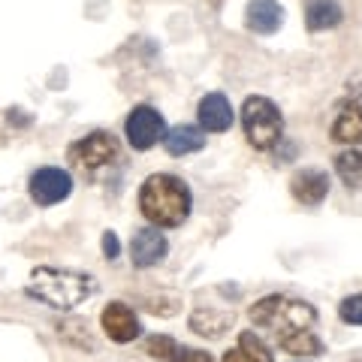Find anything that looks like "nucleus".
<instances>
[{
	"mask_svg": "<svg viewBox=\"0 0 362 362\" xmlns=\"http://www.w3.org/2000/svg\"><path fill=\"white\" fill-rule=\"evenodd\" d=\"M139 211L157 230H175L181 226L190 211H194V194L187 181H181L173 173H154L142 181L139 187Z\"/></svg>",
	"mask_w": 362,
	"mask_h": 362,
	"instance_id": "nucleus-1",
	"label": "nucleus"
},
{
	"mask_svg": "<svg viewBox=\"0 0 362 362\" xmlns=\"http://www.w3.org/2000/svg\"><path fill=\"white\" fill-rule=\"evenodd\" d=\"M25 293L30 299L49 305L54 311L70 314L97 293V278L88 275V272H76V269L37 266L30 272Z\"/></svg>",
	"mask_w": 362,
	"mask_h": 362,
	"instance_id": "nucleus-2",
	"label": "nucleus"
},
{
	"mask_svg": "<svg viewBox=\"0 0 362 362\" xmlns=\"http://www.w3.org/2000/svg\"><path fill=\"white\" fill-rule=\"evenodd\" d=\"M247 317H251L254 326L275 335V341L296 332H314L317 320H320V314H317L311 302L284 296V293H269V296L257 299L247 308Z\"/></svg>",
	"mask_w": 362,
	"mask_h": 362,
	"instance_id": "nucleus-3",
	"label": "nucleus"
},
{
	"mask_svg": "<svg viewBox=\"0 0 362 362\" xmlns=\"http://www.w3.org/2000/svg\"><path fill=\"white\" fill-rule=\"evenodd\" d=\"M242 130L247 145H254L257 151L275 148L284 136V115H281L278 103H272L263 94L247 97L242 106Z\"/></svg>",
	"mask_w": 362,
	"mask_h": 362,
	"instance_id": "nucleus-4",
	"label": "nucleus"
},
{
	"mask_svg": "<svg viewBox=\"0 0 362 362\" xmlns=\"http://www.w3.org/2000/svg\"><path fill=\"white\" fill-rule=\"evenodd\" d=\"M66 157H70L73 169H78V173H85V175H94L97 169H103V166L118 160L121 142H118L115 133L94 130V133H88L85 139H76L70 145V151H66Z\"/></svg>",
	"mask_w": 362,
	"mask_h": 362,
	"instance_id": "nucleus-5",
	"label": "nucleus"
},
{
	"mask_svg": "<svg viewBox=\"0 0 362 362\" xmlns=\"http://www.w3.org/2000/svg\"><path fill=\"white\" fill-rule=\"evenodd\" d=\"M124 133H127V142H130V148L136 151H148L154 148L157 142H163L166 139V118L157 112L154 106L148 103H142V106H136L127 121H124Z\"/></svg>",
	"mask_w": 362,
	"mask_h": 362,
	"instance_id": "nucleus-6",
	"label": "nucleus"
},
{
	"mask_svg": "<svg viewBox=\"0 0 362 362\" xmlns=\"http://www.w3.org/2000/svg\"><path fill=\"white\" fill-rule=\"evenodd\" d=\"M28 194L40 209L58 206L73 194V175L61 166H40L28 181Z\"/></svg>",
	"mask_w": 362,
	"mask_h": 362,
	"instance_id": "nucleus-7",
	"label": "nucleus"
},
{
	"mask_svg": "<svg viewBox=\"0 0 362 362\" xmlns=\"http://www.w3.org/2000/svg\"><path fill=\"white\" fill-rule=\"evenodd\" d=\"M100 326H103L109 341H115V344H133L136 338H142L139 317H136V311L121 299H112L103 305V311H100Z\"/></svg>",
	"mask_w": 362,
	"mask_h": 362,
	"instance_id": "nucleus-8",
	"label": "nucleus"
},
{
	"mask_svg": "<svg viewBox=\"0 0 362 362\" xmlns=\"http://www.w3.org/2000/svg\"><path fill=\"white\" fill-rule=\"evenodd\" d=\"M169 254V239L157 226H142L130 239V263L136 269H154L160 266Z\"/></svg>",
	"mask_w": 362,
	"mask_h": 362,
	"instance_id": "nucleus-9",
	"label": "nucleus"
},
{
	"mask_svg": "<svg viewBox=\"0 0 362 362\" xmlns=\"http://www.w3.org/2000/svg\"><path fill=\"white\" fill-rule=\"evenodd\" d=\"M142 350H145V356L157 362H218L209 350L181 344L173 335H148L142 341Z\"/></svg>",
	"mask_w": 362,
	"mask_h": 362,
	"instance_id": "nucleus-10",
	"label": "nucleus"
},
{
	"mask_svg": "<svg viewBox=\"0 0 362 362\" xmlns=\"http://www.w3.org/2000/svg\"><path fill=\"white\" fill-rule=\"evenodd\" d=\"M290 194L302 206H320V202L329 197V175L317 166H305L296 169L290 178Z\"/></svg>",
	"mask_w": 362,
	"mask_h": 362,
	"instance_id": "nucleus-11",
	"label": "nucleus"
},
{
	"mask_svg": "<svg viewBox=\"0 0 362 362\" xmlns=\"http://www.w3.org/2000/svg\"><path fill=\"white\" fill-rule=\"evenodd\" d=\"M233 106L230 100H226V94H221V90H211V94H206L199 100L197 106V121L199 127L206 133H223L233 127Z\"/></svg>",
	"mask_w": 362,
	"mask_h": 362,
	"instance_id": "nucleus-12",
	"label": "nucleus"
},
{
	"mask_svg": "<svg viewBox=\"0 0 362 362\" xmlns=\"http://www.w3.org/2000/svg\"><path fill=\"white\" fill-rule=\"evenodd\" d=\"M284 25V6L278 0H251L245 9V28L259 33V37H269Z\"/></svg>",
	"mask_w": 362,
	"mask_h": 362,
	"instance_id": "nucleus-13",
	"label": "nucleus"
},
{
	"mask_svg": "<svg viewBox=\"0 0 362 362\" xmlns=\"http://www.w3.org/2000/svg\"><path fill=\"white\" fill-rule=\"evenodd\" d=\"M233 323H235V314L233 311H218V308H197L187 317L190 332L199 335V338H209V341L223 338L233 329Z\"/></svg>",
	"mask_w": 362,
	"mask_h": 362,
	"instance_id": "nucleus-14",
	"label": "nucleus"
},
{
	"mask_svg": "<svg viewBox=\"0 0 362 362\" xmlns=\"http://www.w3.org/2000/svg\"><path fill=\"white\" fill-rule=\"evenodd\" d=\"M332 142L338 145H359L362 142V100H347L338 106L332 121Z\"/></svg>",
	"mask_w": 362,
	"mask_h": 362,
	"instance_id": "nucleus-15",
	"label": "nucleus"
},
{
	"mask_svg": "<svg viewBox=\"0 0 362 362\" xmlns=\"http://www.w3.org/2000/svg\"><path fill=\"white\" fill-rule=\"evenodd\" d=\"M221 362H275V354H272V347L254 329H245L239 332L235 347L226 350Z\"/></svg>",
	"mask_w": 362,
	"mask_h": 362,
	"instance_id": "nucleus-16",
	"label": "nucleus"
},
{
	"mask_svg": "<svg viewBox=\"0 0 362 362\" xmlns=\"http://www.w3.org/2000/svg\"><path fill=\"white\" fill-rule=\"evenodd\" d=\"M166 151L173 157H187V154H197L206 148V130L199 127V124H178L166 133Z\"/></svg>",
	"mask_w": 362,
	"mask_h": 362,
	"instance_id": "nucleus-17",
	"label": "nucleus"
},
{
	"mask_svg": "<svg viewBox=\"0 0 362 362\" xmlns=\"http://www.w3.org/2000/svg\"><path fill=\"white\" fill-rule=\"evenodd\" d=\"M344 18V9L338 0H311L305 6V25H308L311 33H320V30H332L341 25Z\"/></svg>",
	"mask_w": 362,
	"mask_h": 362,
	"instance_id": "nucleus-18",
	"label": "nucleus"
},
{
	"mask_svg": "<svg viewBox=\"0 0 362 362\" xmlns=\"http://www.w3.org/2000/svg\"><path fill=\"white\" fill-rule=\"evenodd\" d=\"M284 354L290 356H299V359H317L326 354V344L317 332H296V335H287V338H278L275 341Z\"/></svg>",
	"mask_w": 362,
	"mask_h": 362,
	"instance_id": "nucleus-19",
	"label": "nucleus"
},
{
	"mask_svg": "<svg viewBox=\"0 0 362 362\" xmlns=\"http://www.w3.org/2000/svg\"><path fill=\"white\" fill-rule=\"evenodd\" d=\"M335 173L347 187H362V142L335 154Z\"/></svg>",
	"mask_w": 362,
	"mask_h": 362,
	"instance_id": "nucleus-20",
	"label": "nucleus"
},
{
	"mask_svg": "<svg viewBox=\"0 0 362 362\" xmlns=\"http://www.w3.org/2000/svg\"><path fill=\"white\" fill-rule=\"evenodd\" d=\"M338 317L347 326H362V293H354V296H344L338 302Z\"/></svg>",
	"mask_w": 362,
	"mask_h": 362,
	"instance_id": "nucleus-21",
	"label": "nucleus"
},
{
	"mask_svg": "<svg viewBox=\"0 0 362 362\" xmlns=\"http://www.w3.org/2000/svg\"><path fill=\"white\" fill-rule=\"evenodd\" d=\"M100 245H103V257L109 259H118V254H121V239H118V233L115 230H106L103 233V239H100Z\"/></svg>",
	"mask_w": 362,
	"mask_h": 362,
	"instance_id": "nucleus-22",
	"label": "nucleus"
},
{
	"mask_svg": "<svg viewBox=\"0 0 362 362\" xmlns=\"http://www.w3.org/2000/svg\"><path fill=\"white\" fill-rule=\"evenodd\" d=\"M296 362H308V359H296Z\"/></svg>",
	"mask_w": 362,
	"mask_h": 362,
	"instance_id": "nucleus-23",
	"label": "nucleus"
},
{
	"mask_svg": "<svg viewBox=\"0 0 362 362\" xmlns=\"http://www.w3.org/2000/svg\"><path fill=\"white\" fill-rule=\"evenodd\" d=\"M356 362H362V359H356Z\"/></svg>",
	"mask_w": 362,
	"mask_h": 362,
	"instance_id": "nucleus-24",
	"label": "nucleus"
},
{
	"mask_svg": "<svg viewBox=\"0 0 362 362\" xmlns=\"http://www.w3.org/2000/svg\"><path fill=\"white\" fill-rule=\"evenodd\" d=\"M214 4H218V0H214Z\"/></svg>",
	"mask_w": 362,
	"mask_h": 362,
	"instance_id": "nucleus-25",
	"label": "nucleus"
}]
</instances>
